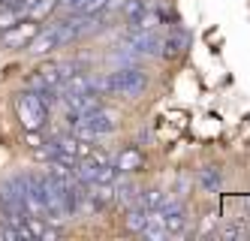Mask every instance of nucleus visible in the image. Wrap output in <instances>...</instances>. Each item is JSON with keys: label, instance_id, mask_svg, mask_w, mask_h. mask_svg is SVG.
Segmentation results:
<instances>
[{"label": "nucleus", "instance_id": "obj_11", "mask_svg": "<svg viewBox=\"0 0 250 241\" xmlns=\"http://www.w3.org/2000/svg\"><path fill=\"white\" fill-rule=\"evenodd\" d=\"M142 166H145V157H142L139 148L130 145V148H124V151H121L115 169H118V172H136V169H142Z\"/></svg>", "mask_w": 250, "mask_h": 241}, {"label": "nucleus", "instance_id": "obj_17", "mask_svg": "<svg viewBox=\"0 0 250 241\" xmlns=\"http://www.w3.org/2000/svg\"><path fill=\"white\" fill-rule=\"evenodd\" d=\"M217 211H208L205 214V220H202V226H199V232H196V235H199V238H211V235H217Z\"/></svg>", "mask_w": 250, "mask_h": 241}, {"label": "nucleus", "instance_id": "obj_3", "mask_svg": "<svg viewBox=\"0 0 250 241\" xmlns=\"http://www.w3.org/2000/svg\"><path fill=\"white\" fill-rule=\"evenodd\" d=\"M40 30V22H33V18H19L15 24H9L6 30H0V45L9 48V51H19V48H27V43L37 36Z\"/></svg>", "mask_w": 250, "mask_h": 241}, {"label": "nucleus", "instance_id": "obj_4", "mask_svg": "<svg viewBox=\"0 0 250 241\" xmlns=\"http://www.w3.org/2000/svg\"><path fill=\"white\" fill-rule=\"evenodd\" d=\"M61 45H63L61 27H58V22H51L48 27H40L37 30V36L27 43V51L33 54V58H42V54H51V51L61 48Z\"/></svg>", "mask_w": 250, "mask_h": 241}, {"label": "nucleus", "instance_id": "obj_19", "mask_svg": "<svg viewBox=\"0 0 250 241\" xmlns=\"http://www.w3.org/2000/svg\"><path fill=\"white\" fill-rule=\"evenodd\" d=\"M247 235H250V232H247Z\"/></svg>", "mask_w": 250, "mask_h": 241}, {"label": "nucleus", "instance_id": "obj_6", "mask_svg": "<svg viewBox=\"0 0 250 241\" xmlns=\"http://www.w3.org/2000/svg\"><path fill=\"white\" fill-rule=\"evenodd\" d=\"M127 45H130L133 54H157L160 51V36L154 30H145V27H130Z\"/></svg>", "mask_w": 250, "mask_h": 241}, {"label": "nucleus", "instance_id": "obj_8", "mask_svg": "<svg viewBox=\"0 0 250 241\" xmlns=\"http://www.w3.org/2000/svg\"><path fill=\"white\" fill-rule=\"evenodd\" d=\"M124 22L130 27H145V22H148V3L145 0H124Z\"/></svg>", "mask_w": 250, "mask_h": 241}, {"label": "nucleus", "instance_id": "obj_2", "mask_svg": "<svg viewBox=\"0 0 250 241\" xmlns=\"http://www.w3.org/2000/svg\"><path fill=\"white\" fill-rule=\"evenodd\" d=\"M15 115H19L21 127L24 130H42L45 121H48V106L40 100L37 90H21L19 97H15Z\"/></svg>", "mask_w": 250, "mask_h": 241}, {"label": "nucleus", "instance_id": "obj_13", "mask_svg": "<svg viewBox=\"0 0 250 241\" xmlns=\"http://www.w3.org/2000/svg\"><path fill=\"white\" fill-rule=\"evenodd\" d=\"M199 184L208 190V193H217L220 187H223V172L217 169V166H205V169H199Z\"/></svg>", "mask_w": 250, "mask_h": 241}, {"label": "nucleus", "instance_id": "obj_10", "mask_svg": "<svg viewBox=\"0 0 250 241\" xmlns=\"http://www.w3.org/2000/svg\"><path fill=\"white\" fill-rule=\"evenodd\" d=\"M190 45V36L187 33H169L166 40H160V51L166 54V58H181Z\"/></svg>", "mask_w": 250, "mask_h": 241}, {"label": "nucleus", "instance_id": "obj_16", "mask_svg": "<svg viewBox=\"0 0 250 241\" xmlns=\"http://www.w3.org/2000/svg\"><path fill=\"white\" fill-rule=\"evenodd\" d=\"M19 18H24V12L21 9H15V6H3L0 3V30H6L9 24H15Z\"/></svg>", "mask_w": 250, "mask_h": 241}, {"label": "nucleus", "instance_id": "obj_12", "mask_svg": "<svg viewBox=\"0 0 250 241\" xmlns=\"http://www.w3.org/2000/svg\"><path fill=\"white\" fill-rule=\"evenodd\" d=\"M163 202H166V193H163V190H157V187L142 190V193L136 196V205H142L145 211H154V214L163 208Z\"/></svg>", "mask_w": 250, "mask_h": 241}, {"label": "nucleus", "instance_id": "obj_5", "mask_svg": "<svg viewBox=\"0 0 250 241\" xmlns=\"http://www.w3.org/2000/svg\"><path fill=\"white\" fill-rule=\"evenodd\" d=\"M69 76L66 66L61 64H42L37 72L30 76V90H42V88H61V82Z\"/></svg>", "mask_w": 250, "mask_h": 241}, {"label": "nucleus", "instance_id": "obj_1", "mask_svg": "<svg viewBox=\"0 0 250 241\" xmlns=\"http://www.w3.org/2000/svg\"><path fill=\"white\" fill-rule=\"evenodd\" d=\"M94 88L100 94H118V97H139L142 90L148 88V72L142 66H121L105 72L100 82H94Z\"/></svg>", "mask_w": 250, "mask_h": 241}, {"label": "nucleus", "instance_id": "obj_15", "mask_svg": "<svg viewBox=\"0 0 250 241\" xmlns=\"http://www.w3.org/2000/svg\"><path fill=\"white\" fill-rule=\"evenodd\" d=\"M130 211H127V217H124V223H127V229L130 232H142V226H145L148 223V217H151V211H145V208H142V205H136V202H133V205H127Z\"/></svg>", "mask_w": 250, "mask_h": 241}, {"label": "nucleus", "instance_id": "obj_9", "mask_svg": "<svg viewBox=\"0 0 250 241\" xmlns=\"http://www.w3.org/2000/svg\"><path fill=\"white\" fill-rule=\"evenodd\" d=\"M112 199L115 202H121V205H133V202H136V196H139V190H136V184L127 178V175H124L121 172V181L115 178V184H112Z\"/></svg>", "mask_w": 250, "mask_h": 241}, {"label": "nucleus", "instance_id": "obj_18", "mask_svg": "<svg viewBox=\"0 0 250 241\" xmlns=\"http://www.w3.org/2000/svg\"><path fill=\"white\" fill-rule=\"evenodd\" d=\"M244 235H247V229L241 223H229V226L217 229V238H244Z\"/></svg>", "mask_w": 250, "mask_h": 241}, {"label": "nucleus", "instance_id": "obj_7", "mask_svg": "<svg viewBox=\"0 0 250 241\" xmlns=\"http://www.w3.org/2000/svg\"><path fill=\"white\" fill-rule=\"evenodd\" d=\"M118 121H121V118H118V112H115V109H105V106L94 109L91 115H84V118H82V124H84V127H91L97 136L112 133V130L118 127ZM76 124H79V121H76Z\"/></svg>", "mask_w": 250, "mask_h": 241}, {"label": "nucleus", "instance_id": "obj_14", "mask_svg": "<svg viewBox=\"0 0 250 241\" xmlns=\"http://www.w3.org/2000/svg\"><path fill=\"white\" fill-rule=\"evenodd\" d=\"M109 9H112V0H79L69 12L73 15H103Z\"/></svg>", "mask_w": 250, "mask_h": 241}]
</instances>
